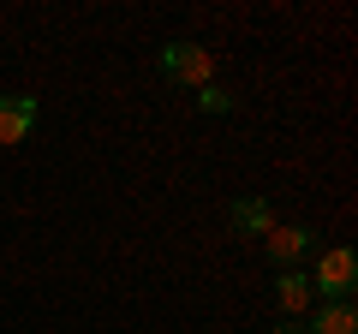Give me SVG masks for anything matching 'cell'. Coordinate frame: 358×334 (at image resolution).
Here are the masks:
<instances>
[{
    "label": "cell",
    "mask_w": 358,
    "mask_h": 334,
    "mask_svg": "<svg viewBox=\"0 0 358 334\" xmlns=\"http://www.w3.org/2000/svg\"><path fill=\"white\" fill-rule=\"evenodd\" d=\"M310 286H317L322 298H352V286H358V257L346 251V245H334V251H322L317 257V269H310Z\"/></svg>",
    "instance_id": "cell-1"
},
{
    "label": "cell",
    "mask_w": 358,
    "mask_h": 334,
    "mask_svg": "<svg viewBox=\"0 0 358 334\" xmlns=\"http://www.w3.org/2000/svg\"><path fill=\"white\" fill-rule=\"evenodd\" d=\"M162 72L173 78V84H197V90H203L209 72H215V60H209V48H197V42H167L162 48Z\"/></svg>",
    "instance_id": "cell-2"
},
{
    "label": "cell",
    "mask_w": 358,
    "mask_h": 334,
    "mask_svg": "<svg viewBox=\"0 0 358 334\" xmlns=\"http://www.w3.org/2000/svg\"><path fill=\"white\" fill-rule=\"evenodd\" d=\"M36 131V102L30 96H0V143H24Z\"/></svg>",
    "instance_id": "cell-3"
},
{
    "label": "cell",
    "mask_w": 358,
    "mask_h": 334,
    "mask_svg": "<svg viewBox=\"0 0 358 334\" xmlns=\"http://www.w3.org/2000/svg\"><path fill=\"white\" fill-rule=\"evenodd\" d=\"M263 239H268V257L275 263H299L305 251H317V233L310 227H268Z\"/></svg>",
    "instance_id": "cell-4"
},
{
    "label": "cell",
    "mask_w": 358,
    "mask_h": 334,
    "mask_svg": "<svg viewBox=\"0 0 358 334\" xmlns=\"http://www.w3.org/2000/svg\"><path fill=\"white\" fill-rule=\"evenodd\" d=\"M305 334H358V317H352V305H346V298H334V305L317 310V322H310Z\"/></svg>",
    "instance_id": "cell-5"
},
{
    "label": "cell",
    "mask_w": 358,
    "mask_h": 334,
    "mask_svg": "<svg viewBox=\"0 0 358 334\" xmlns=\"http://www.w3.org/2000/svg\"><path fill=\"white\" fill-rule=\"evenodd\" d=\"M233 221H239L245 233H268V227H275V221H268V209L257 203V197H245V203H233Z\"/></svg>",
    "instance_id": "cell-6"
},
{
    "label": "cell",
    "mask_w": 358,
    "mask_h": 334,
    "mask_svg": "<svg viewBox=\"0 0 358 334\" xmlns=\"http://www.w3.org/2000/svg\"><path fill=\"white\" fill-rule=\"evenodd\" d=\"M281 305L287 310H305L310 305V281H305V275H281Z\"/></svg>",
    "instance_id": "cell-7"
},
{
    "label": "cell",
    "mask_w": 358,
    "mask_h": 334,
    "mask_svg": "<svg viewBox=\"0 0 358 334\" xmlns=\"http://www.w3.org/2000/svg\"><path fill=\"white\" fill-rule=\"evenodd\" d=\"M197 102H203V114H233V96L221 90V84H203V96H197Z\"/></svg>",
    "instance_id": "cell-8"
},
{
    "label": "cell",
    "mask_w": 358,
    "mask_h": 334,
    "mask_svg": "<svg viewBox=\"0 0 358 334\" xmlns=\"http://www.w3.org/2000/svg\"><path fill=\"white\" fill-rule=\"evenodd\" d=\"M275 334H305V328H299V322H275Z\"/></svg>",
    "instance_id": "cell-9"
}]
</instances>
